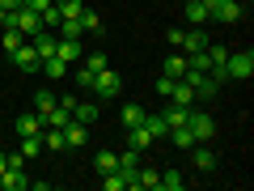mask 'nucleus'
<instances>
[{
	"instance_id": "obj_1",
	"label": "nucleus",
	"mask_w": 254,
	"mask_h": 191,
	"mask_svg": "<svg viewBox=\"0 0 254 191\" xmlns=\"http://www.w3.org/2000/svg\"><path fill=\"white\" fill-rule=\"evenodd\" d=\"M178 81H187L190 90H195V98H208V102L220 94V81H216V77H208V73H199V68H187Z\"/></svg>"
},
{
	"instance_id": "obj_2",
	"label": "nucleus",
	"mask_w": 254,
	"mask_h": 191,
	"mask_svg": "<svg viewBox=\"0 0 254 191\" xmlns=\"http://www.w3.org/2000/svg\"><path fill=\"white\" fill-rule=\"evenodd\" d=\"M4 26H13V30H21L26 38H34L38 30H43V17H38L34 9H26V4H21V9H9V21H4Z\"/></svg>"
},
{
	"instance_id": "obj_3",
	"label": "nucleus",
	"mask_w": 254,
	"mask_h": 191,
	"mask_svg": "<svg viewBox=\"0 0 254 191\" xmlns=\"http://www.w3.org/2000/svg\"><path fill=\"white\" fill-rule=\"evenodd\" d=\"M250 73H254V51L250 47H246V51H229V64H225L229 81H246Z\"/></svg>"
},
{
	"instance_id": "obj_4",
	"label": "nucleus",
	"mask_w": 254,
	"mask_h": 191,
	"mask_svg": "<svg viewBox=\"0 0 254 191\" xmlns=\"http://www.w3.org/2000/svg\"><path fill=\"white\" fill-rule=\"evenodd\" d=\"M187 127L195 132V145H212V136H216V123H212L208 110H190V115H187Z\"/></svg>"
},
{
	"instance_id": "obj_5",
	"label": "nucleus",
	"mask_w": 254,
	"mask_h": 191,
	"mask_svg": "<svg viewBox=\"0 0 254 191\" xmlns=\"http://www.w3.org/2000/svg\"><path fill=\"white\" fill-rule=\"evenodd\" d=\"M119 90H123V77H119L115 68H102V73L93 77V90L89 94H98V98H119Z\"/></svg>"
},
{
	"instance_id": "obj_6",
	"label": "nucleus",
	"mask_w": 254,
	"mask_h": 191,
	"mask_svg": "<svg viewBox=\"0 0 254 191\" xmlns=\"http://www.w3.org/2000/svg\"><path fill=\"white\" fill-rule=\"evenodd\" d=\"M157 183H161V170H153V166H136L127 174V187L131 191H157Z\"/></svg>"
},
{
	"instance_id": "obj_7",
	"label": "nucleus",
	"mask_w": 254,
	"mask_h": 191,
	"mask_svg": "<svg viewBox=\"0 0 254 191\" xmlns=\"http://www.w3.org/2000/svg\"><path fill=\"white\" fill-rule=\"evenodd\" d=\"M9 60H13V68H21V73H38V64H43V60H38V51H34V43H30V38H26V43H21L17 51L9 55Z\"/></svg>"
},
{
	"instance_id": "obj_8",
	"label": "nucleus",
	"mask_w": 254,
	"mask_h": 191,
	"mask_svg": "<svg viewBox=\"0 0 254 191\" xmlns=\"http://www.w3.org/2000/svg\"><path fill=\"white\" fill-rule=\"evenodd\" d=\"M212 21H220V26H233V21H242V4H237V0H220L216 9H212Z\"/></svg>"
},
{
	"instance_id": "obj_9",
	"label": "nucleus",
	"mask_w": 254,
	"mask_h": 191,
	"mask_svg": "<svg viewBox=\"0 0 254 191\" xmlns=\"http://www.w3.org/2000/svg\"><path fill=\"white\" fill-rule=\"evenodd\" d=\"M203 47H208V34H203V26L182 30V47H178L182 55H195V51H203Z\"/></svg>"
},
{
	"instance_id": "obj_10",
	"label": "nucleus",
	"mask_w": 254,
	"mask_h": 191,
	"mask_svg": "<svg viewBox=\"0 0 254 191\" xmlns=\"http://www.w3.org/2000/svg\"><path fill=\"white\" fill-rule=\"evenodd\" d=\"M85 140H89V127L76 123V119H68V123H64V145H68V149H81Z\"/></svg>"
},
{
	"instance_id": "obj_11",
	"label": "nucleus",
	"mask_w": 254,
	"mask_h": 191,
	"mask_svg": "<svg viewBox=\"0 0 254 191\" xmlns=\"http://www.w3.org/2000/svg\"><path fill=\"white\" fill-rule=\"evenodd\" d=\"M55 55H60L68 68H72V64H81V38H60V43H55Z\"/></svg>"
},
{
	"instance_id": "obj_12",
	"label": "nucleus",
	"mask_w": 254,
	"mask_h": 191,
	"mask_svg": "<svg viewBox=\"0 0 254 191\" xmlns=\"http://www.w3.org/2000/svg\"><path fill=\"white\" fill-rule=\"evenodd\" d=\"M17 136H38L43 132V119H38V110H26V115H17Z\"/></svg>"
},
{
	"instance_id": "obj_13",
	"label": "nucleus",
	"mask_w": 254,
	"mask_h": 191,
	"mask_svg": "<svg viewBox=\"0 0 254 191\" xmlns=\"http://www.w3.org/2000/svg\"><path fill=\"white\" fill-rule=\"evenodd\" d=\"M144 127L153 132V140H165V136H170V123H165L161 110H144Z\"/></svg>"
},
{
	"instance_id": "obj_14",
	"label": "nucleus",
	"mask_w": 254,
	"mask_h": 191,
	"mask_svg": "<svg viewBox=\"0 0 254 191\" xmlns=\"http://www.w3.org/2000/svg\"><path fill=\"white\" fill-rule=\"evenodd\" d=\"M127 145H131V149H140V153H144V149H153L157 140H153V132H148L144 123H140V127H127Z\"/></svg>"
},
{
	"instance_id": "obj_15",
	"label": "nucleus",
	"mask_w": 254,
	"mask_h": 191,
	"mask_svg": "<svg viewBox=\"0 0 254 191\" xmlns=\"http://www.w3.org/2000/svg\"><path fill=\"white\" fill-rule=\"evenodd\" d=\"M30 43H34L38 60H51V55H55V43H60V34H43V30H38V34L30 38Z\"/></svg>"
},
{
	"instance_id": "obj_16",
	"label": "nucleus",
	"mask_w": 254,
	"mask_h": 191,
	"mask_svg": "<svg viewBox=\"0 0 254 191\" xmlns=\"http://www.w3.org/2000/svg\"><path fill=\"white\" fill-rule=\"evenodd\" d=\"M182 13H187V21H190V26H203V21L212 17L203 0H187V4H182Z\"/></svg>"
},
{
	"instance_id": "obj_17",
	"label": "nucleus",
	"mask_w": 254,
	"mask_h": 191,
	"mask_svg": "<svg viewBox=\"0 0 254 191\" xmlns=\"http://www.w3.org/2000/svg\"><path fill=\"white\" fill-rule=\"evenodd\" d=\"M190 153H195V170H203V174H212V170H216V153H212L208 145H195Z\"/></svg>"
},
{
	"instance_id": "obj_18",
	"label": "nucleus",
	"mask_w": 254,
	"mask_h": 191,
	"mask_svg": "<svg viewBox=\"0 0 254 191\" xmlns=\"http://www.w3.org/2000/svg\"><path fill=\"white\" fill-rule=\"evenodd\" d=\"M76 26H81V34H102V17L93 9H81L76 13Z\"/></svg>"
},
{
	"instance_id": "obj_19",
	"label": "nucleus",
	"mask_w": 254,
	"mask_h": 191,
	"mask_svg": "<svg viewBox=\"0 0 254 191\" xmlns=\"http://www.w3.org/2000/svg\"><path fill=\"white\" fill-rule=\"evenodd\" d=\"M17 153L26 157V162L38 157V153H43V132H38V136H17Z\"/></svg>"
},
{
	"instance_id": "obj_20",
	"label": "nucleus",
	"mask_w": 254,
	"mask_h": 191,
	"mask_svg": "<svg viewBox=\"0 0 254 191\" xmlns=\"http://www.w3.org/2000/svg\"><path fill=\"white\" fill-rule=\"evenodd\" d=\"M182 73H187V55H182V51H174L170 60L161 64V77H174V81H178Z\"/></svg>"
},
{
	"instance_id": "obj_21",
	"label": "nucleus",
	"mask_w": 254,
	"mask_h": 191,
	"mask_svg": "<svg viewBox=\"0 0 254 191\" xmlns=\"http://www.w3.org/2000/svg\"><path fill=\"white\" fill-rule=\"evenodd\" d=\"M170 102H178V106H195L199 98H195V90H190L187 81H174V94H170Z\"/></svg>"
},
{
	"instance_id": "obj_22",
	"label": "nucleus",
	"mask_w": 254,
	"mask_h": 191,
	"mask_svg": "<svg viewBox=\"0 0 254 191\" xmlns=\"http://www.w3.org/2000/svg\"><path fill=\"white\" fill-rule=\"evenodd\" d=\"M93 170H98V174L119 170V153H110V149H98V157H93Z\"/></svg>"
},
{
	"instance_id": "obj_23",
	"label": "nucleus",
	"mask_w": 254,
	"mask_h": 191,
	"mask_svg": "<svg viewBox=\"0 0 254 191\" xmlns=\"http://www.w3.org/2000/svg\"><path fill=\"white\" fill-rule=\"evenodd\" d=\"M4 191H30V174L26 170H4Z\"/></svg>"
},
{
	"instance_id": "obj_24",
	"label": "nucleus",
	"mask_w": 254,
	"mask_h": 191,
	"mask_svg": "<svg viewBox=\"0 0 254 191\" xmlns=\"http://www.w3.org/2000/svg\"><path fill=\"white\" fill-rule=\"evenodd\" d=\"M119 119H123V127H140V123H144V106H136V102H127V106L119 110Z\"/></svg>"
},
{
	"instance_id": "obj_25",
	"label": "nucleus",
	"mask_w": 254,
	"mask_h": 191,
	"mask_svg": "<svg viewBox=\"0 0 254 191\" xmlns=\"http://www.w3.org/2000/svg\"><path fill=\"white\" fill-rule=\"evenodd\" d=\"M72 119H76V123H85V127H89L93 119H98V102H76V106H72Z\"/></svg>"
},
{
	"instance_id": "obj_26",
	"label": "nucleus",
	"mask_w": 254,
	"mask_h": 191,
	"mask_svg": "<svg viewBox=\"0 0 254 191\" xmlns=\"http://www.w3.org/2000/svg\"><path fill=\"white\" fill-rule=\"evenodd\" d=\"M68 77H76V90L89 94V90H93V77H98V73H93V68H85V64H81V68L72 64V68H68Z\"/></svg>"
},
{
	"instance_id": "obj_27",
	"label": "nucleus",
	"mask_w": 254,
	"mask_h": 191,
	"mask_svg": "<svg viewBox=\"0 0 254 191\" xmlns=\"http://www.w3.org/2000/svg\"><path fill=\"white\" fill-rule=\"evenodd\" d=\"M161 115H165V123H170V127H178V123H187V115H190V106H178V102H170V106H165Z\"/></svg>"
},
{
	"instance_id": "obj_28",
	"label": "nucleus",
	"mask_w": 254,
	"mask_h": 191,
	"mask_svg": "<svg viewBox=\"0 0 254 191\" xmlns=\"http://www.w3.org/2000/svg\"><path fill=\"white\" fill-rule=\"evenodd\" d=\"M136 166H140V149H131V145H127V153H119V170H123V179H127L131 170H136Z\"/></svg>"
},
{
	"instance_id": "obj_29",
	"label": "nucleus",
	"mask_w": 254,
	"mask_h": 191,
	"mask_svg": "<svg viewBox=\"0 0 254 191\" xmlns=\"http://www.w3.org/2000/svg\"><path fill=\"white\" fill-rule=\"evenodd\" d=\"M0 43H4V55H13L21 43H26V34H21V30H13V26H4V38H0Z\"/></svg>"
},
{
	"instance_id": "obj_30",
	"label": "nucleus",
	"mask_w": 254,
	"mask_h": 191,
	"mask_svg": "<svg viewBox=\"0 0 254 191\" xmlns=\"http://www.w3.org/2000/svg\"><path fill=\"white\" fill-rule=\"evenodd\" d=\"M38 68H43L47 77H68V64H64L60 55H51V60H43V64H38Z\"/></svg>"
},
{
	"instance_id": "obj_31",
	"label": "nucleus",
	"mask_w": 254,
	"mask_h": 191,
	"mask_svg": "<svg viewBox=\"0 0 254 191\" xmlns=\"http://www.w3.org/2000/svg\"><path fill=\"white\" fill-rule=\"evenodd\" d=\"M55 102H60V98H55V94H51V90H38V94H34V106H38V119H43V115H47V110H51V106H55Z\"/></svg>"
},
{
	"instance_id": "obj_32",
	"label": "nucleus",
	"mask_w": 254,
	"mask_h": 191,
	"mask_svg": "<svg viewBox=\"0 0 254 191\" xmlns=\"http://www.w3.org/2000/svg\"><path fill=\"white\" fill-rule=\"evenodd\" d=\"M157 187H161V191H182V174H178V170H165Z\"/></svg>"
},
{
	"instance_id": "obj_33",
	"label": "nucleus",
	"mask_w": 254,
	"mask_h": 191,
	"mask_svg": "<svg viewBox=\"0 0 254 191\" xmlns=\"http://www.w3.org/2000/svg\"><path fill=\"white\" fill-rule=\"evenodd\" d=\"M85 68H93V73H102V68H110L106 51H89V55H85Z\"/></svg>"
},
{
	"instance_id": "obj_34",
	"label": "nucleus",
	"mask_w": 254,
	"mask_h": 191,
	"mask_svg": "<svg viewBox=\"0 0 254 191\" xmlns=\"http://www.w3.org/2000/svg\"><path fill=\"white\" fill-rule=\"evenodd\" d=\"M38 17H43V26H60V21H64V13H60V4H47V9L38 13Z\"/></svg>"
},
{
	"instance_id": "obj_35",
	"label": "nucleus",
	"mask_w": 254,
	"mask_h": 191,
	"mask_svg": "<svg viewBox=\"0 0 254 191\" xmlns=\"http://www.w3.org/2000/svg\"><path fill=\"white\" fill-rule=\"evenodd\" d=\"M60 38H81V26H76V17H64V21H60Z\"/></svg>"
},
{
	"instance_id": "obj_36",
	"label": "nucleus",
	"mask_w": 254,
	"mask_h": 191,
	"mask_svg": "<svg viewBox=\"0 0 254 191\" xmlns=\"http://www.w3.org/2000/svg\"><path fill=\"white\" fill-rule=\"evenodd\" d=\"M55 4H60V13H64V17H76V13L85 9L81 0H55Z\"/></svg>"
},
{
	"instance_id": "obj_37",
	"label": "nucleus",
	"mask_w": 254,
	"mask_h": 191,
	"mask_svg": "<svg viewBox=\"0 0 254 191\" xmlns=\"http://www.w3.org/2000/svg\"><path fill=\"white\" fill-rule=\"evenodd\" d=\"M4 170H26V157H21V153H17V149H13V153H9V157H4Z\"/></svg>"
},
{
	"instance_id": "obj_38",
	"label": "nucleus",
	"mask_w": 254,
	"mask_h": 191,
	"mask_svg": "<svg viewBox=\"0 0 254 191\" xmlns=\"http://www.w3.org/2000/svg\"><path fill=\"white\" fill-rule=\"evenodd\" d=\"M153 90L161 94V98H170V94H174V77H157V85H153Z\"/></svg>"
},
{
	"instance_id": "obj_39",
	"label": "nucleus",
	"mask_w": 254,
	"mask_h": 191,
	"mask_svg": "<svg viewBox=\"0 0 254 191\" xmlns=\"http://www.w3.org/2000/svg\"><path fill=\"white\" fill-rule=\"evenodd\" d=\"M21 4H26V9H34V13H43L47 4H55V0H21Z\"/></svg>"
},
{
	"instance_id": "obj_40",
	"label": "nucleus",
	"mask_w": 254,
	"mask_h": 191,
	"mask_svg": "<svg viewBox=\"0 0 254 191\" xmlns=\"http://www.w3.org/2000/svg\"><path fill=\"white\" fill-rule=\"evenodd\" d=\"M0 9L9 13V9H21V0H0Z\"/></svg>"
},
{
	"instance_id": "obj_41",
	"label": "nucleus",
	"mask_w": 254,
	"mask_h": 191,
	"mask_svg": "<svg viewBox=\"0 0 254 191\" xmlns=\"http://www.w3.org/2000/svg\"><path fill=\"white\" fill-rule=\"evenodd\" d=\"M4 21H9V13H4V9H0V30H4Z\"/></svg>"
},
{
	"instance_id": "obj_42",
	"label": "nucleus",
	"mask_w": 254,
	"mask_h": 191,
	"mask_svg": "<svg viewBox=\"0 0 254 191\" xmlns=\"http://www.w3.org/2000/svg\"><path fill=\"white\" fill-rule=\"evenodd\" d=\"M203 4H208V13H212V9H216V4H220V0H203Z\"/></svg>"
},
{
	"instance_id": "obj_43",
	"label": "nucleus",
	"mask_w": 254,
	"mask_h": 191,
	"mask_svg": "<svg viewBox=\"0 0 254 191\" xmlns=\"http://www.w3.org/2000/svg\"><path fill=\"white\" fill-rule=\"evenodd\" d=\"M0 191H4V174H0Z\"/></svg>"
},
{
	"instance_id": "obj_44",
	"label": "nucleus",
	"mask_w": 254,
	"mask_h": 191,
	"mask_svg": "<svg viewBox=\"0 0 254 191\" xmlns=\"http://www.w3.org/2000/svg\"><path fill=\"white\" fill-rule=\"evenodd\" d=\"M0 140H4V127H0Z\"/></svg>"
},
{
	"instance_id": "obj_45",
	"label": "nucleus",
	"mask_w": 254,
	"mask_h": 191,
	"mask_svg": "<svg viewBox=\"0 0 254 191\" xmlns=\"http://www.w3.org/2000/svg\"><path fill=\"white\" fill-rule=\"evenodd\" d=\"M182 4H187V0H182Z\"/></svg>"
}]
</instances>
